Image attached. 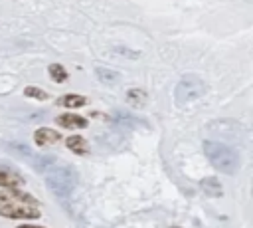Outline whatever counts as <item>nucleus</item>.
Listing matches in <instances>:
<instances>
[{
	"label": "nucleus",
	"instance_id": "obj_1",
	"mask_svg": "<svg viewBox=\"0 0 253 228\" xmlns=\"http://www.w3.org/2000/svg\"><path fill=\"white\" fill-rule=\"evenodd\" d=\"M204 153L208 161L223 174H235L239 171V155L219 141H204Z\"/></svg>",
	"mask_w": 253,
	"mask_h": 228
},
{
	"label": "nucleus",
	"instance_id": "obj_4",
	"mask_svg": "<svg viewBox=\"0 0 253 228\" xmlns=\"http://www.w3.org/2000/svg\"><path fill=\"white\" fill-rule=\"evenodd\" d=\"M0 216L4 218H26V220H34L40 218V210L32 204H24V202H6L0 204Z\"/></svg>",
	"mask_w": 253,
	"mask_h": 228
},
{
	"label": "nucleus",
	"instance_id": "obj_16",
	"mask_svg": "<svg viewBox=\"0 0 253 228\" xmlns=\"http://www.w3.org/2000/svg\"><path fill=\"white\" fill-rule=\"evenodd\" d=\"M24 95H28V97H34V99H47V93H45L43 89L36 87V85H28V87L24 89Z\"/></svg>",
	"mask_w": 253,
	"mask_h": 228
},
{
	"label": "nucleus",
	"instance_id": "obj_8",
	"mask_svg": "<svg viewBox=\"0 0 253 228\" xmlns=\"http://www.w3.org/2000/svg\"><path fill=\"white\" fill-rule=\"evenodd\" d=\"M18 200H22L24 204H36V198L34 196H30V194H26V192H22V190H18V188H10L8 192H2L0 194V204H6V202H18Z\"/></svg>",
	"mask_w": 253,
	"mask_h": 228
},
{
	"label": "nucleus",
	"instance_id": "obj_17",
	"mask_svg": "<svg viewBox=\"0 0 253 228\" xmlns=\"http://www.w3.org/2000/svg\"><path fill=\"white\" fill-rule=\"evenodd\" d=\"M113 52H117V54H123V56H132V59H134V57H138V52H132V50H125V48H115Z\"/></svg>",
	"mask_w": 253,
	"mask_h": 228
},
{
	"label": "nucleus",
	"instance_id": "obj_3",
	"mask_svg": "<svg viewBox=\"0 0 253 228\" xmlns=\"http://www.w3.org/2000/svg\"><path fill=\"white\" fill-rule=\"evenodd\" d=\"M208 91L206 81L196 73H186L174 87V97L178 103H188L198 97H202Z\"/></svg>",
	"mask_w": 253,
	"mask_h": 228
},
{
	"label": "nucleus",
	"instance_id": "obj_7",
	"mask_svg": "<svg viewBox=\"0 0 253 228\" xmlns=\"http://www.w3.org/2000/svg\"><path fill=\"white\" fill-rule=\"evenodd\" d=\"M55 123L61 125L63 129H83V127H87V119L79 117L75 113H63V115L55 117Z\"/></svg>",
	"mask_w": 253,
	"mask_h": 228
},
{
	"label": "nucleus",
	"instance_id": "obj_11",
	"mask_svg": "<svg viewBox=\"0 0 253 228\" xmlns=\"http://www.w3.org/2000/svg\"><path fill=\"white\" fill-rule=\"evenodd\" d=\"M95 75H97V79L103 81L105 85H113V83L119 81V73L113 71V69H109V67H103V65H97V67H95Z\"/></svg>",
	"mask_w": 253,
	"mask_h": 228
},
{
	"label": "nucleus",
	"instance_id": "obj_15",
	"mask_svg": "<svg viewBox=\"0 0 253 228\" xmlns=\"http://www.w3.org/2000/svg\"><path fill=\"white\" fill-rule=\"evenodd\" d=\"M47 71H49V75H51V79H53L55 83H61V81L67 79V71H65V67L59 65V63H51V65L47 67Z\"/></svg>",
	"mask_w": 253,
	"mask_h": 228
},
{
	"label": "nucleus",
	"instance_id": "obj_19",
	"mask_svg": "<svg viewBox=\"0 0 253 228\" xmlns=\"http://www.w3.org/2000/svg\"><path fill=\"white\" fill-rule=\"evenodd\" d=\"M176 228H178V226H176Z\"/></svg>",
	"mask_w": 253,
	"mask_h": 228
},
{
	"label": "nucleus",
	"instance_id": "obj_9",
	"mask_svg": "<svg viewBox=\"0 0 253 228\" xmlns=\"http://www.w3.org/2000/svg\"><path fill=\"white\" fill-rule=\"evenodd\" d=\"M200 186H202V190H204L208 196L217 198V196L223 194V188H221V184H219V180H217L215 176H206V178L200 182Z\"/></svg>",
	"mask_w": 253,
	"mask_h": 228
},
{
	"label": "nucleus",
	"instance_id": "obj_6",
	"mask_svg": "<svg viewBox=\"0 0 253 228\" xmlns=\"http://www.w3.org/2000/svg\"><path fill=\"white\" fill-rule=\"evenodd\" d=\"M34 139L40 147H45V145H55L61 141V135L49 127H40L36 133H34Z\"/></svg>",
	"mask_w": 253,
	"mask_h": 228
},
{
	"label": "nucleus",
	"instance_id": "obj_12",
	"mask_svg": "<svg viewBox=\"0 0 253 228\" xmlns=\"http://www.w3.org/2000/svg\"><path fill=\"white\" fill-rule=\"evenodd\" d=\"M65 145H67V149H69V151H73V153H77V155H85V153L89 151L87 141H85L83 137H77V135L69 137V139L65 141Z\"/></svg>",
	"mask_w": 253,
	"mask_h": 228
},
{
	"label": "nucleus",
	"instance_id": "obj_10",
	"mask_svg": "<svg viewBox=\"0 0 253 228\" xmlns=\"http://www.w3.org/2000/svg\"><path fill=\"white\" fill-rule=\"evenodd\" d=\"M87 103V99L83 95H77V93H69V95H63L57 99V105L61 107H69V109H77V107H83Z\"/></svg>",
	"mask_w": 253,
	"mask_h": 228
},
{
	"label": "nucleus",
	"instance_id": "obj_2",
	"mask_svg": "<svg viewBox=\"0 0 253 228\" xmlns=\"http://www.w3.org/2000/svg\"><path fill=\"white\" fill-rule=\"evenodd\" d=\"M77 182L79 176L73 167H53L45 174V184L57 198H67L75 190Z\"/></svg>",
	"mask_w": 253,
	"mask_h": 228
},
{
	"label": "nucleus",
	"instance_id": "obj_14",
	"mask_svg": "<svg viewBox=\"0 0 253 228\" xmlns=\"http://www.w3.org/2000/svg\"><path fill=\"white\" fill-rule=\"evenodd\" d=\"M115 117H117V123H121V125H125V127H134V129H140V127H144V123H142L140 119H136V117H132V115H125V113H117Z\"/></svg>",
	"mask_w": 253,
	"mask_h": 228
},
{
	"label": "nucleus",
	"instance_id": "obj_5",
	"mask_svg": "<svg viewBox=\"0 0 253 228\" xmlns=\"http://www.w3.org/2000/svg\"><path fill=\"white\" fill-rule=\"evenodd\" d=\"M22 184H24L22 174H18L8 165H0V186H4V188H18Z\"/></svg>",
	"mask_w": 253,
	"mask_h": 228
},
{
	"label": "nucleus",
	"instance_id": "obj_18",
	"mask_svg": "<svg viewBox=\"0 0 253 228\" xmlns=\"http://www.w3.org/2000/svg\"><path fill=\"white\" fill-rule=\"evenodd\" d=\"M18 228H42V226H32V224H24V226H18Z\"/></svg>",
	"mask_w": 253,
	"mask_h": 228
},
{
	"label": "nucleus",
	"instance_id": "obj_13",
	"mask_svg": "<svg viewBox=\"0 0 253 228\" xmlns=\"http://www.w3.org/2000/svg\"><path fill=\"white\" fill-rule=\"evenodd\" d=\"M126 101H128L130 105H134V107H142V105L146 103V93H144L142 89L134 87V89H130V91L126 93Z\"/></svg>",
	"mask_w": 253,
	"mask_h": 228
}]
</instances>
